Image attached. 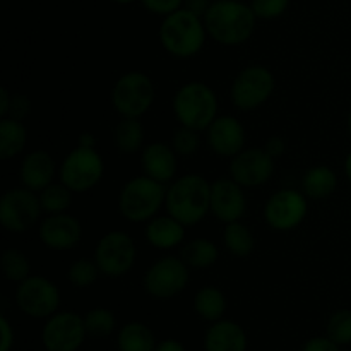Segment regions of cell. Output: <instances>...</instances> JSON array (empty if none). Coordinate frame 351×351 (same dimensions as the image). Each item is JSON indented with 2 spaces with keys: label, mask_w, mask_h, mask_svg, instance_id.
Returning a JSON list of instances; mask_svg holds the SVG:
<instances>
[{
  "label": "cell",
  "mask_w": 351,
  "mask_h": 351,
  "mask_svg": "<svg viewBox=\"0 0 351 351\" xmlns=\"http://www.w3.org/2000/svg\"><path fill=\"white\" fill-rule=\"evenodd\" d=\"M202 19L208 36L223 47L247 43L257 23L252 7L245 0H213Z\"/></svg>",
  "instance_id": "obj_1"
},
{
  "label": "cell",
  "mask_w": 351,
  "mask_h": 351,
  "mask_svg": "<svg viewBox=\"0 0 351 351\" xmlns=\"http://www.w3.org/2000/svg\"><path fill=\"white\" fill-rule=\"evenodd\" d=\"M165 208L170 216L194 226L211 213V184L201 173H185L167 187Z\"/></svg>",
  "instance_id": "obj_2"
},
{
  "label": "cell",
  "mask_w": 351,
  "mask_h": 351,
  "mask_svg": "<svg viewBox=\"0 0 351 351\" xmlns=\"http://www.w3.org/2000/svg\"><path fill=\"white\" fill-rule=\"evenodd\" d=\"M161 47L175 58H192L204 48L208 29L204 19L189 9L163 17L158 29Z\"/></svg>",
  "instance_id": "obj_3"
},
{
  "label": "cell",
  "mask_w": 351,
  "mask_h": 351,
  "mask_svg": "<svg viewBox=\"0 0 351 351\" xmlns=\"http://www.w3.org/2000/svg\"><path fill=\"white\" fill-rule=\"evenodd\" d=\"M171 108L180 125L202 132L218 117V96L206 82L192 81L178 88Z\"/></svg>",
  "instance_id": "obj_4"
},
{
  "label": "cell",
  "mask_w": 351,
  "mask_h": 351,
  "mask_svg": "<svg viewBox=\"0 0 351 351\" xmlns=\"http://www.w3.org/2000/svg\"><path fill=\"white\" fill-rule=\"evenodd\" d=\"M167 187L161 182L153 180L147 175L130 178L120 189L119 213L123 219L130 223H147L158 216L160 209L165 206Z\"/></svg>",
  "instance_id": "obj_5"
},
{
  "label": "cell",
  "mask_w": 351,
  "mask_h": 351,
  "mask_svg": "<svg viewBox=\"0 0 351 351\" xmlns=\"http://www.w3.org/2000/svg\"><path fill=\"white\" fill-rule=\"evenodd\" d=\"M156 98L154 82L146 72L130 71L120 75L112 89V105L122 119H141Z\"/></svg>",
  "instance_id": "obj_6"
},
{
  "label": "cell",
  "mask_w": 351,
  "mask_h": 351,
  "mask_svg": "<svg viewBox=\"0 0 351 351\" xmlns=\"http://www.w3.org/2000/svg\"><path fill=\"white\" fill-rule=\"evenodd\" d=\"M105 175V161L96 147L75 146L62 161L58 177L74 194H84L95 189Z\"/></svg>",
  "instance_id": "obj_7"
},
{
  "label": "cell",
  "mask_w": 351,
  "mask_h": 351,
  "mask_svg": "<svg viewBox=\"0 0 351 351\" xmlns=\"http://www.w3.org/2000/svg\"><path fill=\"white\" fill-rule=\"evenodd\" d=\"M276 88L274 74L264 65H249L242 69L233 79L230 88V99L233 106L242 112H254L261 108L273 96Z\"/></svg>",
  "instance_id": "obj_8"
},
{
  "label": "cell",
  "mask_w": 351,
  "mask_h": 351,
  "mask_svg": "<svg viewBox=\"0 0 351 351\" xmlns=\"http://www.w3.org/2000/svg\"><path fill=\"white\" fill-rule=\"evenodd\" d=\"M191 267L178 256H167L154 261L144 273V290L156 300H170L187 288Z\"/></svg>",
  "instance_id": "obj_9"
},
{
  "label": "cell",
  "mask_w": 351,
  "mask_h": 351,
  "mask_svg": "<svg viewBox=\"0 0 351 351\" xmlns=\"http://www.w3.org/2000/svg\"><path fill=\"white\" fill-rule=\"evenodd\" d=\"M95 263L106 278H122L134 267L137 247L132 237L120 230H112L99 239L95 247Z\"/></svg>",
  "instance_id": "obj_10"
},
{
  "label": "cell",
  "mask_w": 351,
  "mask_h": 351,
  "mask_svg": "<svg viewBox=\"0 0 351 351\" xmlns=\"http://www.w3.org/2000/svg\"><path fill=\"white\" fill-rule=\"evenodd\" d=\"M41 208L38 192L24 187H12L0 197V225L10 233H24L38 221Z\"/></svg>",
  "instance_id": "obj_11"
},
{
  "label": "cell",
  "mask_w": 351,
  "mask_h": 351,
  "mask_svg": "<svg viewBox=\"0 0 351 351\" xmlns=\"http://www.w3.org/2000/svg\"><path fill=\"white\" fill-rule=\"evenodd\" d=\"M16 304L33 319H48L60 307V291L57 285L45 276H27L17 283Z\"/></svg>",
  "instance_id": "obj_12"
},
{
  "label": "cell",
  "mask_w": 351,
  "mask_h": 351,
  "mask_svg": "<svg viewBox=\"0 0 351 351\" xmlns=\"http://www.w3.org/2000/svg\"><path fill=\"white\" fill-rule=\"evenodd\" d=\"M308 213L307 195L295 189L274 192L264 206V219L274 232H290L305 219Z\"/></svg>",
  "instance_id": "obj_13"
},
{
  "label": "cell",
  "mask_w": 351,
  "mask_h": 351,
  "mask_svg": "<svg viewBox=\"0 0 351 351\" xmlns=\"http://www.w3.org/2000/svg\"><path fill=\"white\" fill-rule=\"evenodd\" d=\"M276 163L264 147H245L230 161V177L243 189H256L273 178Z\"/></svg>",
  "instance_id": "obj_14"
},
{
  "label": "cell",
  "mask_w": 351,
  "mask_h": 351,
  "mask_svg": "<svg viewBox=\"0 0 351 351\" xmlns=\"http://www.w3.org/2000/svg\"><path fill=\"white\" fill-rule=\"evenodd\" d=\"M88 336L84 319L75 312H57L48 317L41 339L48 351H75Z\"/></svg>",
  "instance_id": "obj_15"
},
{
  "label": "cell",
  "mask_w": 351,
  "mask_h": 351,
  "mask_svg": "<svg viewBox=\"0 0 351 351\" xmlns=\"http://www.w3.org/2000/svg\"><path fill=\"white\" fill-rule=\"evenodd\" d=\"M38 237L47 249L65 252L81 243L82 225L75 216L69 213L45 216L38 226Z\"/></svg>",
  "instance_id": "obj_16"
},
{
  "label": "cell",
  "mask_w": 351,
  "mask_h": 351,
  "mask_svg": "<svg viewBox=\"0 0 351 351\" xmlns=\"http://www.w3.org/2000/svg\"><path fill=\"white\" fill-rule=\"evenodd\" d=\"M211 213L218 221H242L247 213L245 189L232 177L218 178L211 184Z\"/></svg>",
  "instance_id": "obj_17"
},
{
  "label": "cell",
  "mask_w": 351,
  "mask_h": 351,
  "mask_svg": "<svg viewBox=\"0 0 351 351\" xmlns=\"http://www.w3.org/2000/svg\"><path fill=\"white\" fill-rule=\"evenodd\" d=\"M206 132L209 147L218 156L232 160L240 151L245 149V129L233 115H218Z\"/></svg>",
  "instance_id": "obj_18"
},
{
  "label": "cell",
  "mask_w": 351,
  "mask_h": 351,
  "mask_svg": "<svg viewBox=\"0 0 351 351\" xmlns=\"http://www.w3.org/2000/svg\"><path fill=\"white\" fill-rule=\"evenodd\" d=\"M141 167L144 175L161 184H171L177 178L178 154L171 144L151 143L141 151Z\"/></svg>",
  "instance_id": "obj_19"
},
{
  "label": "cell",
  "mask_w": 351,
  "mask_h": 351,
  "mask_svg": "<svg viewBox=\"0 0 351 351\" xmlns=\"http://www.w3.org/2000/svg\"><path fill=\"white\" fill-rule=\"evenodd\" d=\"M57 175V165L50 153L36 149L23 158L19 167V178L24 187L34 192H41L45 187L53 184Z\"/></svg>",
  "instance_id": "obj_20"
},
{
  "label": "cell",
  "mask_w": 351,
  "mask_h": 351,
  "mask_svg": "<svg viewBox=\"0 0 351 351\" xmlns=\"http://www.w3.org/2000/svg\"><path fill=\"white\" fill-rule=\"evenodd\" d=\"M187 226L167 213V216H154L146 223L144 237L153 249L171 250L184 243Z\"/></svg>",
  "instance_id": "obj_21"
},
{
  "label": "cell",
  "mask_w": 351,
  "mask_h": 351,
  "mask_svg": "<svg viewBox=\"0 0 351 351\" xmlns=\"http://www.w3.org/2000/svg\"><path fill=\"white\" fill-rule=\"evenodd\" d=\"M204 348L206 351H245L247 335L237 322L219 319L206 332Z\"/></svg>",
  "instance_id": "obj_22"
},
{
  "label": "cell",
  "mask_w": 351,
  "mask_h": 351,
  "mask_svg": "<svg viewBox=\"0 0 351 351\" xmlns=\"http://www.w3.org/2000/svg\"><path fill=\"white\" fill-rule=\"evenodd\" d=\"M338 189V175L332 168L319 165L312 167L305 171L302 178V192L307 195V199L321 201L332 195Z\"/></svg>",
  "instance_id": "obj_23"
},
{
  "label": "cell",
  "mask_w": 351,
  "mask_h": 351,
  "mask_svg": "<svg viewBox=\"0 0 351 351\" xmlns=\"http://www.w3.org/2000/svg\"><path fill=\"white\" fill-rule=\"evenodd\" d=\"M27 129L23 120L2 117L0 120V158L3 161L16 158L26 147Z\"/></svg>",
  "instance_id": "obj_24"
},
{
  "label": "cell",
  "mask_w": 351,
  "mask_h": 351,
  "mask_svg": "<svg viewBox=\"0 0 351 351\" xmlns=\"http://www.w3.org/2000/svg\"><path fill=\"white\" fill-rule=\"evenodd\" d=\"M223 243L230 256L237 257V259H245L256 249V239H254L252 230L242 221L226 223L225 230H223Z\"/></svg>",
  "instance_id": "obj_25"
},
{
  "label": "cell",
  "mask_w": 351,
  "mask_h": 351,
  "mask_svg": "<svg viewBox=\"0 0 351 351\" xmlns=\"http://www.w3.org/2000/svg\"><path fill=\"white\" fill-rule=\"evenodd\" d=\"M113 143L119 153L136 154L144 149V127L139 119H122L113 130Z\"/></svg>",
  "instance_id": "obj_26"
},
{
  "label": "cell",
  "mask_w": 351,
  "mask_h": 351,
  "mask_svg": "<svg viewBox=\"0 0 351 351\" xmlns=\"http://www.w3.org/2000/svg\"><path fill=\"white\" fill-rule=\"evenodd\" d=\"M180 257L191 269H208L218 263V247L209 239H194L182 247Z\"/></svg>",
  "instance_id": "obj_27"
},
{
  "label": "cell",
  "mask_w": 351,
  "mask_h": 351,
  "mask_svg": "<svg viewBox=\"0 0 351 351\" xmlns=\"http://www.w3.org/2000/svg\"><path fill=\"white\" fill-rule=\"evenodd\" d=\"M194 308L201 319L208 322H216L225 315L226 297L219 288L204 287L195 293Z\"/></svg>",
  "instance_id": "obj_28"
},
{
  "label": "cell",
  "mask_w": 351,
  "mask_h": 351,
  "mask_svg": "<svg viewBox=\"0 0 351 351\" xmlns=\"http://www.w3.org/2000/svg\"><path fill=\"white\" fill-rule=\"evenodd\" d=\"M119 350L120 351H154V335L143 322H129L119 332Z\"/></svg>",
  "instance_id": "obj_29"
},
{
  "label": "cell",
  "mask_w": 351,
  "mask_h": 351,
  "mask_svg": "<svg viewBox=\"0 0 351 351\" xmlns=\"http://www.w3.org/2000/svg\"><path fill=\"white\" fill-rule=\"evenodd\" d=\"M72 194L74 192L62 182H53L43 191L38 192L40 195L41 208L47 215H58V213H67L72 204Z\"/></svg>",
  "instance_id": "obj_30"
},
{
  "label": "cell",
  "mask_w": 351,
  "mask_h": 351,
  "mask_svg": "<svg viewBox=\"0 0 351 351\" xmlns=\"http://www.w3.org/2000/svg\"><path fill=\"white\" fill-rule=\"evenodd\" d=\"M0 269L5 280L21 283L27 276H31L29 257L19 249H5L0 257Z\"/></svg>",
  "instance_id": "obj_31"
},
{
  "label": "cell",
  "mask_w": 351,
  "mask_h": 351,
  "mask_svg": "<svg viewBox=\"0 0 351 351\" xmlns=\"http://www.w3.org/2000/svg\"><path fill=\"white\" fill-rule=\"evenodd\" d=\"M86 332L93 338H106L117 328V319L110 308L96 307L86 314L84 317Z\"/></svg>",
  "instance_id": "obj_32"
},
{
  "label": "cell",
  "mask_w": 351,
  "mask_h": 351,
  "mask_svg": "<svg viewBox=\"0 0 351 351\" xmlns=\"http://www.w3.org/2000/svg\"><path fill=\"white\" fill-rule=\"evenodd\" d=\"M101 271L95 259H77L69 266L67 280L74 288H89L96 283Z\"/></svg>",
  "instance_id": "obj_33"
},
{
  "label": "cell",
  "mask_w": 351,
  "mask_h": 351,
  "mask_svg": "<svg viewBox=\"0 0 351 351\" xmlns=\"http://www.w3.org/2000/svg\"><path fill=\"white\" fill-rule=\"evenodd\" d=\"M328 338H331L336 345L345 346L351 343V311L339 308L329 317L328 321Z\"/></svg>",
  "instance_id": "obj_34"
},
{
  "label": "cell",
  "mask_w": 351,
  "mask_h": 351,
  "mask_svg": "<svg viewBox=\"0 0 351 351\" xmlns=\"http://www.w3.org/2000/svg\"><path fill=\"white\" fill-rule=\"evenodd\" d=\"M171 147L177 151L178 156H192L201 147V134L191 127H177L171 136Z\"/></svg>",
  "instance_id": "obj_35"
},
{
  "label": "cell",
  "mask_w": 351,
  "mask_h": 351,
  "mask_svg": "<svg viewBox=\"0 0 351 351\" xmlns=\"http://www.w3.org/2000/svg\"><path fill=\"white\" fill-rule=\"evenodd\" d=\"M250 7L257 19L273 21L287 12L290 0H250Z\"/></svg>",
  "instance_id": "obj_36"
},
{
  "label": "cell",
  "mask_w": 351,
  "mask_h": 351,
  "mask_svg": "<svg viewBox=\"0 0 351 351\" xmlns=\"http://www.w3.org/2000/svg\"><path fill=\"white\" fill-rule=\"evenodd\" d=\"M147 12L167 17L184 7V0H139Z\"/></svg>",
  "instance_id": "obj_37"
},
{
  "label": "cell",
  "mask_w": 351,
  "mask_h": 351,
  "mask_svg": "<svg viewBox=\"0 0 351 351\" xmlns=\"http://www.w3.org/2000/svg\"><path fill=\"white\" fill-rule=\"evenodd\" d=\"M31 113V99L27 98L23 93H16L12 95V99H10L9 112H7V117L16 120H26V117H29Z\"/></svg>",
  "instance_id": "obj_38"
},
{
  "label": "cell",
  "mask_w": 351,
  "mask_h": 351,
  "mask_svg": "<svg viewBox=\"0 0 351 351\" xmlns=\"http://www.w3.org/2000/svg\"><path fill=\"white\" fill-rule=\"evenodd\" d=\"M302 351H339V345H336L331 338H312L305 343Z\"/></svg>",
  "instance_id": "obj_39"
},
{
  "label": "cell",
  "mask_w": 351,
  "mask_h": 351,
  "mask_svg": "<svg viewBox=\"0 0 351 351\" xmlns=\"http://www.w3.org/2000/svg\"><path fill=\"white\" fill-rule=\"evenodd\" d=\"M14 345V331L5 317H0V351H9Z\"/></svg>",
  "instance_id": "obj_40"
},
{
  "label": "cell",
  "mask_w": 351,
  "mask_h": 351,
  "mask_svg": "<svg viewBox=\"0 0 351 351\" xmlns=\"http://www.w3.org/2000/svg\"><path fill=\"white\" fill-rule=\"evenodd\" d=\"M264 149H266L267 153H269L271 156L276 160V158L283 156V154L287 153V143H285L283 137L273 136L266 141V144H264Z\"/></svg>",
  "instance_id": "obj_41"
},
{
  "label": "cell",
  "mask_w": 351,
  "mask_h": 351,
  "mask_svg": "<svg viewBox=\"0 0 351 351\" xmlns=\"http://www.w3.org/2000/svg\"><path fill=\"white\" fill-rule=\"evenodd\" d=\"M213 3V0H184V9L192 10L197 16L204 17L206 10L209 9V5Z\"/></svg>",
  "instance_id": "obj_42"
},
{
  "label": "cell",
  "mask_w": 351,
  "mask_h": 351,
  "mask_svg": "<svg viewBox=\"0 0 351 351\" xmlns=\"http://www.w3.org/2000/svg\"><path fill=\"white\" fill-rule=\"evenodd\" d=\"M10 99H12V93H10L5 86H2V88H0V117H7Z\"/></svg>",
  "instance_id": "obj_43"
},
{
  "label": "cell",
  "mask_w": 351,
  "mask_h": 351,
  "mask_svg": "<svg viewBox=\"0 0 351 351\" xmlns=\"http://www.w3.org/2000/svg\"><path fill=\"white\" fill-rule=\"evenodd\" d=\"M154 351H185L184 345L175 339H167V341H161L160 345H156Z\"/></svg>",
  "instance_id": "obj_44"
},
{
  "label": "cell",
  "mask_w": 351,
  "mask_h": 351,
  "mask_svg": "<svg viewBox=\"0 0 351 351\" xmlns=\"http://www.w3.org/2000/svg\"><path fill=\"white\" fill-rule=\"evenodd\" d=\"M77 146L96 147V137L91 132H82L77 139Z\"/></svg>",
  "instance_id": "obj_45"
},
{
  "label": "cell",
  "mask_w": 351,
  "mask_h": 351,
  "mask_svg": "<svg viewBox=\"0 0 351 351\" xmlns=\"http://www.w3.org/2000/svg\"><path fill=\"white\" fill-rule=\"evenodd\" d=\"M345 173H346V178H348L351 184V151L348 153V156H346V161H345Z\"/></svg>",
  "instance_id": "obj_46"
},
{
  "label": "cell",
  "mask_w": 351,
  "mask_h": 351,
  "mask_svg": "<svg viewBox=\"0 0 351 351\" xmlns=\"http://www.w3.org/2000/svg\"><path fill=\"white\" fill-rule=\"evenodd\" d=\"M113 3H117V5H130V3L137 2V0H112Z\"/></svg>",
  "instance_id": "obj_47"
},
{
  "label": "cell",
  "mask_w": 351,
  "mask_h": 351,
  "mask_svg": "<svg viewBox=\"0 0 351 351\" xmlns=\"http://www.w3.org/2000/svg\"><path fill=\"white\" fill-rule=\"evenodd\" d=\"M346 127H348V132H350V136H351V112H350V115H348V120H346Z\"/></svg>",
  "instance_id": "obj_48"
}]
</instances>
